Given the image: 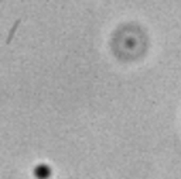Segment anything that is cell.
Listing matches in <instances>:
<instances>
[{"label": "cell", "mask_w": 181, "mask_h": 179, "mask_svg": "<svg viewBox=\"0 0 181 179\" xmlns=\"http://www.w3.org/2000/svg\"><path fill=\"white\" fill-rule=\"evenodd\" d=\"M36 174H37V176H40V178H44V176L48 175V168L47 167H38Z\"/></svg>", "instance_id": "cell-1"}]
</instances>
